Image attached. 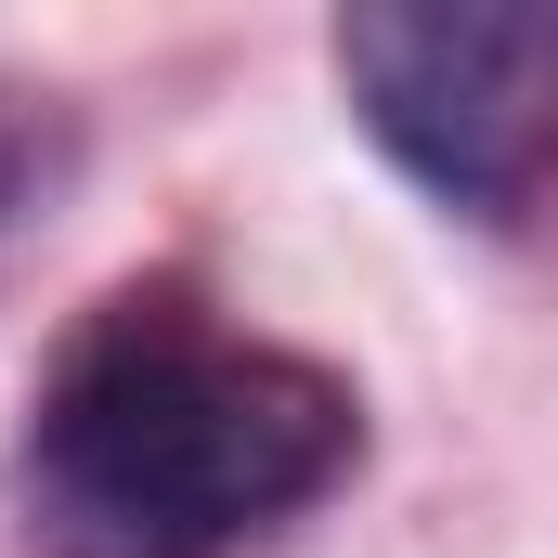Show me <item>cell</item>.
I'll list each match as a JSON object with an SVG mask.
<instances>
[{"label": "cell", "mask_w": 558, "mask_h": 558, "mask_svg": "<svg viewBox=\"0 0 558 558\" xmlns=\"http://www.w3.org/2000/svg\"><path fill=\"white\" fill-rule=\"evenodd\" d=\"M364 468L338 364L234 325L208 286L143 274L78 312L26 390L13 507L39 558H247Z\"/></svg>", "instance_id": "cell-1"}, {"label": "cell", "mask_w": 558, "mask_h": 558, "mask_svg": "<svg viewBox=\"0 0 558 558\" xmlns=\"http://www.w3.org/2000/svg\"><path fill=\"white\" fill-rule=\"evenodd\" d=\"M325 65L351 92L364 143L428 208L520 234L546 195V78L558 26L533 0H364L325 26Z\"/></svg>", "instance_id": "cell-2"}, {"label": "cell", "mask_w": 558, "mask_h": 558, "mask_svg": "<svg viewBox=\"0 0 558 558\" xmlns=\"http://www.w3.org/2000/svg\"><path fill=\"white\" fill-rule=\"evenodd\" d=\"M26 156H39V131H26V105L0 92V234H13V208H26Z\"/></svg>", "instance_id": "cell-3"}]
</instances>
